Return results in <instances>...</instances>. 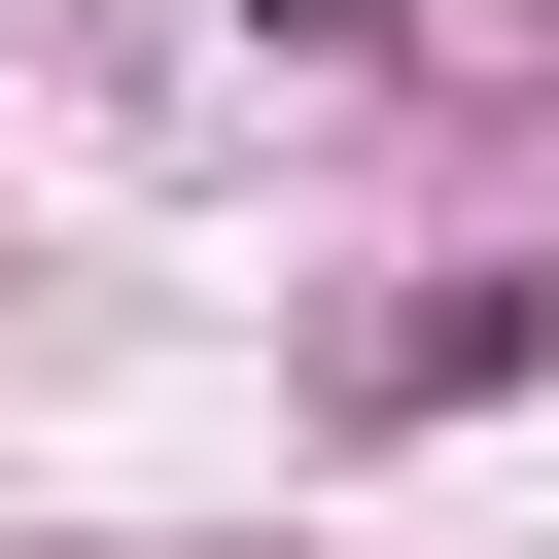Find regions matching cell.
I'll list each match as a JSON object with an SVG mask.
<instances>
[{
    "mask_svg": "<svg viewBox=\"0 0 559 559\" xmlns=\"http://www.w3.org/2000/svg\"><path fill=\"white\" fill-rule=\"evenodd\" d=\"M524 349H559V280H419V314H384L349 384H384V419H454V384H524Z\"/></svg>",
    "mask_w": 559,
    "mask_h": 559,
    "instance_id": "1",
    "label": "cell"
}]
</instances>
